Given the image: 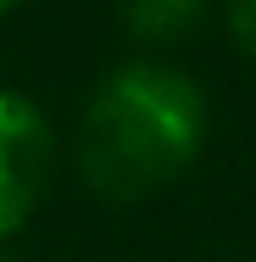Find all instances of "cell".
Listing matches in <instances>:
<instances>
[{
    "label": "cell",
    "instance_id": "cell-5",
    "mask_svg": "<svg viewBox=\"0 0 256 262\" xmlns=\"http://www.w3.org/2000/svg\"><path fill=\"white\" fill-rule=\"evenodd\" d=\"M17 6H22V0H0V17H6V11H17Z\"/></svg>",
    "mask_w": 256,
    "mask_h": 262
},
{
    "label": "cell",
    "instance_id": "cell-3",
    "mask_svg": "<svg viewBox=\"0 0 256 262\" xmlns=\"http://www.w3.org/2000/svg\"><path fill=\"white\" fill-rule=\"evenodd\" d=\"M206 11L212 0H123V28L145 45H173L201 28Z\"/></svg>",
    "mask_w": 256,
    "mask_h": 262
},
{
    "label": "cell",
    "instance_id": "cell-2",
    "mask_svg": "<svg viewBox=\"0 0 256 262\" xmlns=\"http://www.w3.org/2000/svg\"><path fill=\"white\" fill-rule=\"evenodd\" d=\"M51 151L56 140L45 112L17 90H0V246L34 217L51 179Z\"/></svg>",
    "mask_w": 256,
    "mask_h": 262
},
{
    "label": "cell",
    "instance_id": "cell-6",
    "mask_svg": "<svg viewBox=\"0 0 256 262\" xmlns=\"http://www.w3.org/2000/svg\"><path fill=\"white\" fill-rule=\"evenodd\" d=\"M0 262H22V257H17V251H6V246H0Z\"/></svg>",
    "mask_w": 256,
    "mask_h": 262
},
{
    "label": "cell",
    "instance_id": "cell-1",
    "mask_svg": "<svg viewBox=\"0 0 256 262\" xmlns=\"http://www.w3.org/2000/svg\"><path fill=\"white\" fill-rule=\"evenodd\" d=\"M212 112L201 84L167 61H123L78 117V179L101 201H145L201 157Z\"/></svg>",
    "mask_w": 256,
    "mask_h": 262
},
{
    "label": "cell",
    "instance_id": "cell-4",
    "mask_svg": "<svg viewBox=\"0 0 256 262\" xmlns=\"http://www.w3.org/2000/svg\"><path fill=\"white\" fill-rule=\"evenodd\" d=\"M228 34H234V45L256 61V0H228Z\"/></svg>",
    "mask_w": 256,
    "mask_h": 262
}]
</instances>
